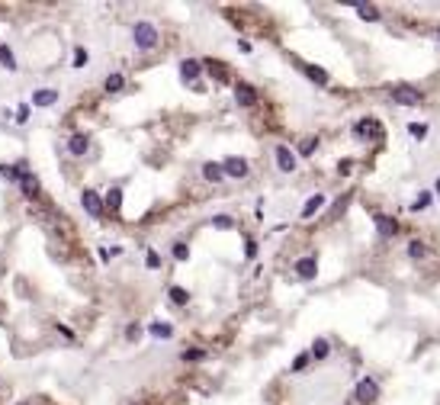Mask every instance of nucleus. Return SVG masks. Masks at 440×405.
I'll return each instance as SVG.
<instances>
[{
  "label": "nucleus",
  "mask_w": 440,
  "mask_h": 405,
  "mask_svg": "<svg viewBox=\"0 0 440 405\" xmlns=\"http://www.w3.org/2000/svg\"><path fill=\"white\" fill-rule=\"evenodd\" d=\"M324 206V193H315V196H309L306 200V206H302V219H312L318 209Z\"/></svg>",
  "instance_id": "2eb2a0df"
},
{
  "label": "nucleus",
  "mask_w": 440,
  "mask_h": 405,
  "mask_svg": "<svg viewBox=\"0 0 440 405\" xmlns=\"http://www.w3.org/2000/svg\"><path fill=\"white\" fill-rule=\"evenodd\" d=\"M408 254H411V257H424V244L421 242H411L408 244Z\"/></svg>",
  "instance_id": "2f4dec72"
},
{
  "label": "nucleus",
  "mask_w": 440,
  "mask_h": 405,
  "mask_svg": "<svg viewBox=\"0 0 440 405\" xmlns=\"http://www.w3.org/2000/svg\"><path fill=\"white\" fill-rule=\"evenodd\" d=\"M202 65L209 68V74H212L215 81H228V71H225V68L219 65V61H202Z\"/></svg>",
  "instance_id": "b1692460"
},
{
  "label": "nucleus",
  "mask_w": 440,
  "mask_h": 405,
  "mask_svg": "<svg viewBox=\"0 0 440 405\" xmlns=\"http://www.w3.org/2000/svg\"><path fill=\"white\" fill-rule=\"evenodd\" d=\"M145 264H148V267H151V270H154V267L161 264V257H158V254H154V251H148V254H145Z\"/></svg>",
  "instance_id": "72a5a7b5"
},
{
  "label": "nucleus",
  "mask_w": 440,
  "mask_h": 405,
  "mask_svg": "<svg viewBox=\"0 0 440 405\" xmlns=\"http://www.w3.org/2000/svg\"><path fill=\"white\" fill-rule=\"evenodd\" d=\"M437 193H440V180H437Z\"/></svg>",
  "instance_id": "e433bc0d"
},
{
  "label": "nucleus",
  "mask_w": 440,
  "mask_h": 405,
  "mask_svg": "<svg viewBox=\"0 0 440 405\" xmlns=\"http://www.w3.org/2000/svg\"><path fill=\"white\" fill-rule=\"evenodd\" d=\"M123 87H126V78H123V74H119V71H113L110 78L103 81V90H106V93H119V90H123Z\"/></svg>",
  "instance_id": "dca6fc26"
},
{
  "label": "nucleus",
  "mask_w": 440,
  "mask_h": 405,
  "mask_svg": "<svg viewBox=\"0 0 440 405\" xmlns=\"http://www.w3.org/2000/svg\"><path fill=\"white\" fill-rule=\"evenodd\" d=\"M306 367H309V354H299L293 360V373H299V370H306Z\"/></svg>",
  "instance_id": "c756f323"
},
{
  "label": "nucleus",
  "mask_w": 440,
  "mask_h": 405,
  "mask_svg": "<svg viewBox=\"0 0 440 405\" xmlns=\"http://www.w3.org/2000/svg\"><path fill=\"white\" fill-rule=\"evenodd\" d=\"M235 100H238V106H254L257 103V93L251 84H238L235 87Z\"/></svg>",
  "instance_id": "ddd939ff"
},
{
  "label": "nucleus",
  "mask_w": 440,
  "mask_h": 405,
  "mask_svg": "<svg viewBox=\"0 0 440 405\" xmlns=\"http://www.w3.org/2000/svg\"><path fill=\"white\" fill-rule=\"evenodd\" d=\"M376 399H379V383L373 380V376H363V380L357 383V402L370 405V402H376Z\"/></svg>",
  "instance_id": "f03ea898"
},
{
  "label": "nucleus",
  "mask_w": 440,
  "mask_h": 405,
  "mask_svg": "<svg viewBox=\"0 0 440 405\" xmlns=\"http://www.w3.org/2000/svg\"><path fill=\"white\" fill-rule=\"evenodd\" d=\"M315 145H318L315 139H306V142L299 145V155H312V152H315Z\"/></svg>",
  "instance_id": "7c9ffc66"
},
{
  "label": "nucleus",
  "mask_w": 440,
  "mask_h": 405,
  "mask_svg": "<svg viewBox=\"0 0 440 405\" xmlns=\"http://www.w3.org/2000/svg\"><path fill=\"white\" fill-rule=\"evenodd\" d=\"M302 71H306L309 78L315 81V84H328V71H321V68H315V65H302Z\"/></svg>",
  "instance_id": "a211bd4d"
},
{
  "label": "nucleus",
  "mask_w": 440,
  "mask_h": 405,
  "mask_svg": "<svg viewBox=\"0 0 440 405\" xmlns=\"http://www.w3.org/2000/svg\"><path fill=\"white\" fill-rule=\"evenodd\" d=\"M0 65H3L6 71H16V58H13L10 45H0Z\"/></svg>",
  "instance_id": "aec40b11"
},
{
  "label": "nucleus",
  "mask_w": 440,
  "mask_h": 405,
  "mask_svg": "<svg viewBox=\"0 0 440 405\" xmlns=\"http://www.w3.org/2000/svg\"><path fill=\"white\" fill-rule=\"evenodd\" d=\"M357 13H360L363 19H370V23H376V19H379V10H376L373 3H357Z\"/></svg>",
  "instance_id": "4be33fe9"
},
{
  "label": "nucleus",
  "mask_w": 440,
  "mask_h": 405,
  "mask_svg": "<svg viewBox=\"0 0 440 405\" xmlns=\"http://www.w3.org/2000/svg\"><path fill=\"white\" fill-rule=\"evenodd\" d=\"M373 222H376V232H379L382 238H392V235L398 232V222H395V219H389V216H382V212H379V216H373Z\"/></svg>",
  "instance_id": "9d476101"
},
{
  "label": "nucleus",
  "mask_w": 440,
  "mask_h": 405,
  "mask_svg": "<svg viewBox=\"0 0 440 405\" xmlns=\"http://www.w3.org/2000/svg\"><path fill=\"white\" fill-rule=\"evenodd\" d=\"M245 254H248V257H254V254H257V244L251 242V238H248V242H245Z\"/></svg>",
  "instance_id": "c9c22d12"
},
{
  "label": "nucleus",
  "mask_w": 440,
  "mask_h": 405,
  "mask_svg": "<svg viewBox=\"0 0 440 405\" xmlns=\"http://www.w3.org/2000/svg\"><path fill=\"white\" fill-rule=\"evenodd\" d=\"M296 273H299L302 280H312L318 273V260L315 257H299V260H296Z\"/></svg>",
  "instance_id": "f8f14e48"
},
{
  "label": "nucleus",
  "mask_w": 440,
  "mask_h": 405,
  "mask_svg": "<svg viewBox=\"0 0 440 405\" xmlns=\"http://www.w3.org/2000/svg\"><path fill=\"white\" fill-rule=\"evenodd\" d=\"M84 65H87V52L77 49V52H74V68H84Z\"/></svg>",
  "instance_id": "473e14b6"
},
{
  "label": "nucleus",
  "mask_w": 440,
  "mask_h": 405,
  "mask_svg": "<svg viewBox=\"0 0 440 405\" xmlns=\"http://www.w3.org/2000/svg\"><path fill=\"white\" fill-rule=\"evenodd\" d=\"M424 97L418 90H411V87H395L392 90V103H398V106H418Z\"/></svg>",
  "instance_id": "20e7f679"
},
{
  "label": "nucleus",
  "mask_w": 440,
  "mask_h": 405,
  "mask_svg": "<svg viewBox=\"0 0 440 405\" xmlns=\"http://www.w3.org/2000/svg\"><path fill=\"white\" fill-rule=\"evenodd\" d=\"M13 119H16L19 126H26V122H29V106H26V103H19V106H16V116H13Z\"/></svg>",
  "instance_id": "a878e982"
},
{
  "label": "nucleus",
  "mask_w": 440,
  "mask_h": 405,
  "mask_svg": "<svg viewBox=\"0 0 440 405\" xmlns=\"http://www.w3.org/2000/svg\"><path fill=\"white\" fill-rule=\"evenodd\" d=\"M206 351H184V360H202Z\"/></svg>",
  "instance_id": "f704fd0d"
},
{
  "label": "nucleus",
  "mask_w": 440,
  "mask_h": 405,
  "mask_svg": "<svg viewBox=\"0 0 440 405\" xmlns=\"http://www.w3.org/2000/svg\"><path fill=\"white\" fill-rule=\"evenodd\" d=\"M16 183H19V190H23L29 200H36V196H39V180H36V174L23 170V174H16Z\"/></svg>",
  "instance_id": "423d86ee"
},
{
  "label": "nucleus",
  "mask_w": 440,
  "mask_h": 405,
  "mask_svg": "<svg viewBox=\"0 0 440 405\" xmlns=\"http://www.w3.org/2000/svg\"><path fill=\"white\" fill-rule=\"evenodd\" d=\"M202 177H206V180H209V183H219V180H222V177H225V174H222V164H215V161H209V164H202Z\"/></svg>",
  "instance_id": "f3484780"
},
{
  "label": "nucleus",
  "mask_w": 440,
  "mask_h": 405,
  "mask_svg": "<svg viewBox=\"0 0 440 405\" xmlns=\"http://www.w3.org/2000/svg\"><path fill=\"white\" fill-rule=\"evenodd\" d=\"M222 174L225 177H248V161L245 158H225V161H222Z\"/></svg>",
  "instance_id": "39448f33"
},
{
  "label": "nucleus",
  "mask_w": 440,
  "mask_h": 405,
  "mask_svg": "<svg viewBox=\"0 0 440 405\" xmlns=\"http://www.w3.org/2000/svg\"><path fill=\"white\" fill-rule=\"evenodd\" d=\"M106 206H110L113 212H116L119 206H123V190H119V187H113L110 193H106ZM106 206H103V209H106Z\"/></svg>",
  "instance_id": "412c9836"
},
{
  "label": "nucleus",
  "mask_w": 440,
  "mask_h": 405,
  "mask_svg": "<svg viewBox=\"0 0 440 405\" xmlns=\"http://www.w3.org/2000/svg\"><path fill=\"white\" fill-rule=\"evenodd\" d=\"M408 132L415 135V139H424V135H428V126H421V122H411V126H408Z\"/></svg>",
  "instance_id": "cd10ccee"
},
{
  "label": "nucleus",
  "mask_w": 440,
  "mask_h": 405,
  "mask_svg": "<svg viewBox=\"0 0 440 405\" xmlns=\"http://www.w3.org/2000/svg\"><path fill=\"white\" fill-rule=\"evenodd\" d=\"M67 152H71L74 158H80V155H87L90 152V139H87L84 132H74L71 139H67Z\"/></svg>",
  "instance_id": "1a4fd4ad"
},
{
  "label": "nucleus",
  "mask_w": 440,
  "mask_h": 405,
  "mask_svg": "<svg viewBox=\"0 0 440 405\" xmlns=\"http://www.w3.org/2000/svg\"><path fill=\"white\" fill-rule=\"evenodd\" d=\"M167 296H171V303H177V306H187V303H189V293L184 290V286H171V290H167Z\"/></svg>",
  "instance_id": "6ab92c4d"
},
{
  "label": "nucleus",
  "mask_w": 440,
  "mask_h": 405,
  "mask_svg": "<svg viewBox=\"0 0 440 405\" xmlns=\"http://www.w3.org/2000/svg\"><path fill=\"white\" fill-rule=\"evenodd\" d=\"M199 74H202V61H196V58H184V61H180V78H184L187 84H193Z\"/></svg>",
  "instance_id": "0eeeda50"
},
{
  "label": "nucleus",
  "mask_w": 440,
  "mask_h": 405,
  "mask_svg": "<svg viewBox=\"0 0 440 405\" xmlns=\"http://www.w3.org/2000/svg\"><path fill=\"white\" fill-rule=\"evenodd\" d=\"M212 225H215V229H232L235 222H232V216H215V219H212Z\"/></svg>",
  "instance_id": "c85d7f7f"
},
{
  "label": "nucleus",
  "mask_w": 440,
  "mask_h": 405,
  "mask_svg": "<svg viewBox=\"0 0 440 405\" xmlns=\"http://www.w3.org/2000/svg\"><path fill=\"white\" fill-rule=\"evenodd\" d=\"M328 351H331V347H328V341H324V338H318L315 344H312V357H315V360H324Z\"/></svg>",
  "instance_id": "393cba45"
},
{
  "label": "nucleus",
  "mask_w": 440,
  "mask_h": 405,
  "mask_svg": "<svg viewBox=\"0 0 440 405\" xmlns=\"http://www.w3.org/2000/svg\"><path fill=\"white\" fill-rule=\"evenodd\" d=\"M437 39H440V29H437Z\"/></svg>",
  "instance_id": "4c0bfd02"
},
{
  "label": "nucleus",
  "mask_w": 440,
  "mask_h": 405,
  "mask_svg": "<svg viewBox=\"0 0 440 405\" xmlns=\"http://www.w3.org/2000/svg\"><path fill=\"white\" fill-rule=\"evenodd\" d=\"M276 164H280V170H283V174H293V170H296V155L293 152H289V148L286 145H276Z\"/></svg>",
  "instance_id": "6e6552de"
},
{
  "label": "nucleus",
  "mask_w": 440,
  "mask_h": 405,
  "mask_svg": "<svg viewBox=\"0 0 440 405\" xmlns=\"http://www.w3.org/2000/svg\"><path fill=\"white\" fill-rule=\"evenodd\" d=\"M148 331H151L154 338H171L174 328H171V325H164V322H154V325H148Z\"/></svg>",
  "instance_id": "5701e85b"
},
{
  "label": "nucleus",
  "mask_w": 440,
  "mask_h": 405,
  "mask_svg": "<svg viewBox=\"0 0 440 405\" xmlns=\"http://www.w3.org/2000/svg\"><path fill=\"white\" fill-rule=\"evenodd\" d=\"M80 206H84V212H87L90 219H100V216H103V200H100L97 190H84V193H80Z\"/></svg>",
  "instance_id": "7ed1b4c3"
},
{
  "label": "nucleus",
  "mask_w": 440,
  "mask_h": 405,
  "mask_svg": "<svg viewBox=\"0 0 440 405\" xmlns=\"http://www.w3.org/2000/svg\"><path fill=\"white\" fill-rule=\"evenodd\" d=\"M132 36H135V45H138V49H145V52L158 45V29H154L151 23H145V19H141V23H135Z\"/></svg>",
  "instance_id": "f257e3e1"
},
{
  "label": "nucleus",
  "mask_w": 440,
  "mask_h": 405,
  "mask_svg": "<svg viewBox=\"0 0 440 405\" xmlns=\"http://www.w3.org/2000/svg\"><path fill=\"white\" fill-rule=\"evenodd\" d=\"M55 100H58V90H52V87H42V90L32 93V103H36V106H52Z\"/></svg>",
  "instance_id": "4468645a"
},
{
  "label": "nucleus",
  "mask_w": 440,
  "mask_h": 405,
  "mask_svg": "<svg viewBox=\"0 0 440 405\" xmlns=\"http://www.w3.org/2000/svg\"><path fill=\"white\" fill-rule=\"evenodd\" d=\"M174 257H177V260H187V257H189V248H187L184 242H177V244H174Z\"/></svg>",
  "instance_id": "bb28decb"
},
{
  "label": "nucleus",
  "mask_w": 440,
  "mask_h": 405,
  "mask_svg": "<svg viewBox=\"0 0 440 405\" xmlns=\"http://www.w3.org/2000/svg\"><path fill=\"white\" fill-rule=\"evenodd\" d=\"M354 132L357 135H373L376 142H382V126H379V122H373V119H360L354 126Z\"/></svg>",
  "instance_id": "9b49d317"
}]
</instances>
